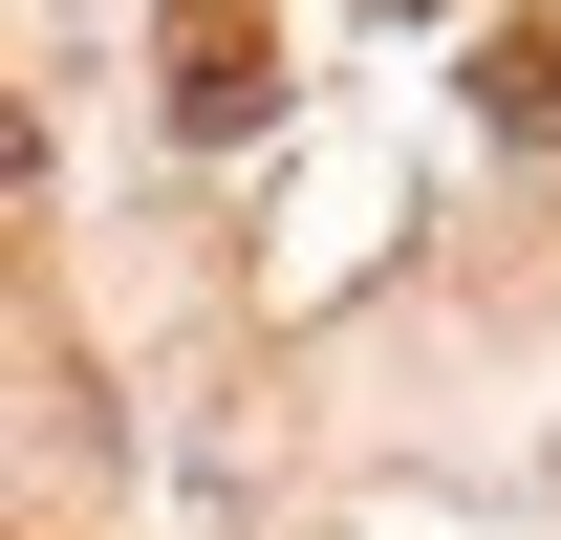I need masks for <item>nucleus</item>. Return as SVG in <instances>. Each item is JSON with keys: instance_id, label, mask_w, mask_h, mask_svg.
<instances>
[{"instance_id": "2", "label": "nucleus", "mask_w": 561, "mask_h": 540, "mask_svg": "<svg viewBox=\"0 0 561 540\" xmlns=\"http://www.w3.org/2000/svg\"><path fill=\"white\" fill-rule=\"evenodd\" d=\"M476 109L518 151H561V22H496V44H476Z\"/></svg>"}, {"instance_id": "1", "label": "nucleus", "mask_w": 561, "mask_h": 540, "mask_svg": "<svg viewBox=\"0 0 561 540\" xmlns=\"http://www.w3.org/2000/svg\"><path fill=\"white\" fill-rule=\"evenodd\" d=\"M151 66H173V131H260V109H280V22H260V0H173Z\"/></svg>"}]
</instances>
